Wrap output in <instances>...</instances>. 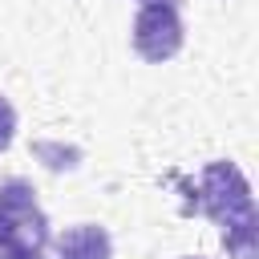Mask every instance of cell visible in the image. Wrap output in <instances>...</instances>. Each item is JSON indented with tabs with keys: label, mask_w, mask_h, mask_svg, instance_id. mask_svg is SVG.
<instances>
[{
	"label": "cell",
	"mask_w": 259,
	"mask_h": 259,
	"mask_svg": "<svg viewBox=\"0 0 259 259\" xmlns=\"http://www.w3.org/2000/svg\"><path fill=\"white\" fill-rule=\"evenodd\" d=\"M186 40L182 28V12L178 0H158V4H142V12L134 16V53L150 65H162L170 57H178Z\"/></svg>",
	"instance_id": "obj_3"
},
{
	"label": "cell",
	"mask_w": 259,
	"mask_h": 259,
	"mask_svg": "<svg viewBox=\"0 0 259 259\" xmlns=\"http://www.w3.org/2000/svg\"><path fill=\"white\" fill-rule=\"evenodd\" d=\"M186 259H202V255H186Z\"/></svg>",
	"instance_id": "obj_7"
},
{
	"label": "cell",
	"mask_w": 259,
	"mask_h": 259,
	"mask_svg": "<svg viewBox=\"0 0 259 259\" xmlns=\"http://www.w3.org/2000/svg\"><path fill=\"white\" fill-rule=\"evenodd\" d=\"M194 206L223 227V247L231 251V259H255L259 214H255L251 182L235 162H206L194 190Z\"/></svg>",
	"instance_id": "obj_1"
},
{
	"label": "cell",
	"mask_w": 259,
	"mask_h": 259,
	"mask_svg": "<svg viewBox=\"0 0 259 259\" xmlns=\"http://www.w3.org/2000/svg\"><path fill=\"white\" fill-rule=\"evenodd\" d=\"M142 4H158V0H142Z\"/></svg>",
	"instance_id": "obj_6"
},
{
	"label": "cell",
	"mask_w": 259,
	"mask_h": 259,
	"mask_svg": "<svg viewBox=\"0 0 259 259\" xmlns=\"http://www.w3.org/2000/svg\"><path fill=\"white\" fill-rule=\"evenodd\" d=\"M12 138H16V109H12V101L0 93V150H8Z\"/></svg>",
	"instance_id": "obj_5"
},
{
	"label": "cell",
	"mask_w": 259,
	"mask_h": 259,
	"mask_svg": "<svg viewBox=\"0 0 259 259\" xmlns=\"http://www.w3.org/2000/svg\"><path fill=\"white\" fill-rule=\"evenodd\" d=\"M53 243L49 214L24 178L0 182V259H45Z\"/></svg>",
	"instance_id": "obj_2"
},
{
	"label": "cell",
	"mask_w": 259,
	"mask_h": 259,
	"mask_svg": "<svg viewBox=\"0 0 259 259\" xmlns=\"http://www.w3.org/2000/svg\"><path fill=\"white\" fill-rule=\"evenodd\" d=\"M57 259H113V239L97 223H77L53 239Z\"/></svg>",
	"instance_id": "obj_4"
}]
</instances>
